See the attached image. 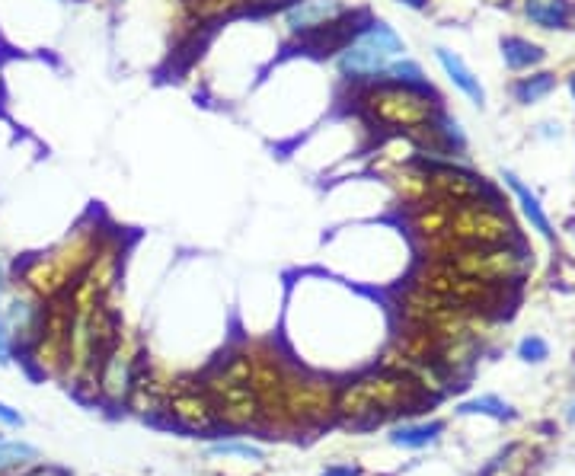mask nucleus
<instances>
[{"label":"nucleus","instance_id":"7","mask_svg":"<svg viewBox=\"0 0 575 476\" xmlns=\"http://www.w3.org/2000/svg\"><path fill=\"white\" fill-rule=\"evenodd\" d=\"M246 355H250V387L262 409V429L275 435H291L285 403H282L291 358L269 339L246 342Z\"/></svg>","mask_w":575,"mask_h":476},{"label":"nucleus","instance_id":"33","mask_svg":"<svg viewBox=\"0 0 575 476\" xmlns=\"http://www.w3.org/2000/svg\"><path fill=\"white\" fill-rule=\"evenodd\" d=\"M0 100H4V77H0Z\"/></svg>","mask_w":575,"mask_h":476},{"label":"nucleus","instance_id":"9","mask_svg":"<svg viewBox=\"0 0 575 476\" xmlns=\"http://www.w3.org/2000/svg\"><path fill=\"white\" fill-rule=\"evenodd\" d=\"M141 342L138 336L119 326V333L109 342V349L100 361V371H96V403L106 409H122L128 400V390L135 384V374L141 365Z\"/></svg>","mask_w":575,"mask_h":476},{"label":"nucleus","instance_id":"3","mask_svg":"<svg viewBox=\"0 0 575 476\" xmlns=\"http://www.w3.org/2000/svg\"><path fill=\"white\" fill-rule=\"evenodd\" d=\"M103 234H106V227L100 221L80 224L77 231H71V237H64L55 246V250L32 256L23 262V266H16L13 278L20 285H26L29 291H36L42 301H58L71 291L77 278L84 275Z\"/></svg>","mask_w":575,"mask_h":476},{"label":"nucleus","instance_id":"15","mask_svg":"<svg viewBox=\"0 0 575 476\" xmlns=\"http://www.w3.org/2000/svg\"><path fill=\"white\" fill-rule=\"evenodd\" d=\"M435 61L441 64V71H445V77L451 80V84L467 96L470 103H476V106H486V90H483V84H480V77H476L467 64H464V58L460 55H454L451 48H435Z\"/></svg>","mask_w":575,"mask_h":476},{"label":"nucleus","instance_id":"8","mask_svg":"<svg viewBox=\"0 0 575 476\" xmlns=\"http://www.w3.org/2000/svg\"><path fill=\"white\" fill-rule=\"evenodd\" d=\"M435 259H445L448 266L464 272L470 278H480L489 285H518L531 269V259L524 256L521 243H499V246H451L448 253Z\"/></svg>","mask_w":575,"mask_h":476},{"label":"nucleus","instance_id":"4","mask_svg":"<svg viewBox=\"0 0 575 476\" xmlns=\"http://www.w3.org/2000/svg\"><path fill=\"white\" fill-rule=\"evenodd\" d=\"M202 387L208 390L211 403H215L221 429H230V432L262 429V409L250 387V355H246V342L215 358V365L202 374Z\"/></svg>","mask_w":575,"mask_h":476},{"label":"nucleus","instance_id":"19","mask_svg":"<svg viewBox=\"0 0 575 476\" xmlns=\"http://www.w3.org/2000/svg\"><path fill=\"white\" fill-rule=\"evenodd\" d=\"M502 61L512 71H531L544 61V48L524 36H505L502 39Z\"/></svg>","mask_w":575,"mask_h":476},{"label":"nucleus","instance_id":"14","mask_svg":"<svg viewBox=\"0 0 575 476\" xmlns=\"http://www.w3.org/2000/svg\"><path fill=\"white\" fill-rule=\"evenodd\" d=\"M377 368H387L393 374L406 377V381L413 384L429 403L441 400L451 390V377L438 365H432V361H422V358H413V355H403L400 349H393V346H387L381 352V358H377Z\"/></svg>","mask_w":575,"mask_h":476},{"label":"nucleus","instance_id":"23","mask_svg":"<svg viewBox=\"0 0 575 476\" xmlns=\"http://www.w3.org/2000/svg\"><path fill=\"white\" fill-rule=\"evenodd\" d=\"M13 285V269L7 256H0V365H10L16 358L13 346H10V333H7V320H4V301H7V291Z\"/></svg>","mask_w":575,"mask_h":476},{"label":"nucleus","instance_id":"13","mask_svg":"<svg viewBox=\"0 0 575 476\" xmlns=\"http://www.w3.org/2000/svg\"><path fill=\"white\" fill-rule=\"evenodd\" d=\"M170 384H173V374L167 368L141 358L135 384H131V390H128L125 409L141 416V419H160L163 406H167V397H170Z\"/></svg>","mask_w":575,"mask_h":476},{"label":"nucleus","instance_id":"12","mask_svg":"<svg viewBox=\"0 0 575 476\" xmlns=\"http://www.w3.org/2000/svg\"><path fill=\"white\" fill-rule=\"evenodd\" d=\"M355 7H349L345 0H288V4L278 10V23H282L285 36L294 42H307L345 20Z\"/></svg>","mask_w":575,"mask_h":476},{"label":"nucleus","instance_id":"27","mask_svg":"<svg viewBox=\"0 0 575 476\" xmlns=\"http://www.w3.org/2000/svg\"><path fill=\"white\" fill-rule=\"evenodd\" d=\"M0 425H4V429H23L26 419H23L20 409H13L10 403L0 400Z\"/></svg>","mask_w":575,"mask_h":476},{"label":"nucleus","instance_id":"17","mask_svg":"<svg viewBox=\"0 0 575 476\" xmlns=\"http://www.w3.org/2000/svg\"><path fill=\"white\" fill-rule=\"evenodd\" d=\"M445 432V422L432 419V422H403L390 432V445L403 448V451H422L438 441V435Z\"/></svg>","mask_w":575,"mask_h":476},{"label":"nucleus","instance_id":"10","mask_svg":"<svg viewBox=\"0 0 575 476\" xmlns=\"http://www.w3.org/2000/svg\"><path fill=\"white\" fill-rule=\"evenodd\" d=\"M163 416H167V422L176 425V429L186 432V435L211 438V435L221 432L215 403H211L208 390L202 387V377H176L173 374Z\"/></svg>","mask_w":575,"mask_h":476},{"label":"nucleus","instance_id":"2","mask_svg":"<svg viewBox=\"0 0 575 476\" xmlns=\"http://www.w3.org/2000/svg\"><path fill=\"white\" fill-rule=\"evenodd\" d=\"M422 403H429L422 393L387 368H368L336 390V422L345 429H371L387 416L413 413Z\"/></svg>","mask_w":575,"mask_h":476},{"label":"nucleus","instance_id":"24","mask_svg":"<svg viewBox=\"0 0 575 476\" xmlns=\"http://www.w3.org/2000/svg\"><path fill=\"white\" fill-rule=\"evenodd\" d=\"M460 416H492V419H512V406L502 403L499 397H476L457 406Z\"/></svg>","mask_w":575,"mask_h":476},{"label":"nucleus","instance_id":"35","mask_svg":"<svg viewBox=\"0 0 575 476\" xmlns=\"http://www.w3.org/2000/svg\"><path fill=\"white\" fill-rule=\"evenodd\" d=\"M572 20H575V7H572Z\"/></svg>","mask_w":575,"mask_h":476},{"label":"nucleus","instance_id":"30","mask_svg":"<svg viewBox=\"0 0 575 476\" xmlns=\"http://www.w3.org/2000/svg\"><path fill=\"white\" fill-rule=\"evenodd\" d=\"M403 7H409V10H425L429 7V0H400Z\"/></svg>","mask_w":575,"mask_h":476},{"label":"nucleus","instance_id":"6","mask_svg":"<svg viewBox=\"0 0 575 476\" xmlns=\"http://www.w3.org/2000/svg\"><path fill=\"white\" fill-rule=\"evenodd\" d=\"M336 390L339 384L330 374L307 371L298 361H291L285 377V416L291 435L298 432H323L336 422Z\"/></svg>","mask_w":575,"mask_h":476},{"label":"nucleus","instance_id":"20","mask_svg":"<svg viewBox=\"0 0 575 476\" xmlns=\"http://www.w3.org/2000/svg\"><path fill=\"white\" fill-rule=\"evenodd\" d=\"M553 90H556V74H550V71H534L528 77H518L515 84H512V96H515L518 106L544 103Z\"/></svg>","mask_w":575,"mask_h":476},{"label":"nucleus","instance_id":"21","mask_svg":"<svg viewBox=\"0 0 575 476\" xmlns=\"http://www.w3.org/2000/svg\"><path fill=\"white\" fill-rule=\"evenodd\" d=\"M32 464H39V448L29 445L23 438H4L0 435V476L26 470Z\"/></svg>","mask_w":575,"mask_h":476},{"label":"nucleus","instance_id":"31","mask_svg":"<svg viewBox=\"0 0 575 476\" xmlns=\"http://www.w3.org/2000/svg\"><path fill=\"white\" fill-rule=\"evenodd\" d=\"M569 93H572V103H575V74L569 77Z\"/></svg>","mask_w":575,"mask_h":476},{"label":"nucleus","instance_id":"16","mask_svg":"<svg viewBox=\"0 0 575 476\" xmlns=\"http://www.w3.org/2000/svg\"><path fill=\"white\" fill-rule=\"evenodd\" d=\"M502 179H505V186L512 189L515 199H518V205H521V211H524V218H528V224H531V231H537L544 240H553V237H556V234H553V221L547 218V211H544V205H540L537 195H534L528 186H524L515 173H502Z\"/></svg>","mask_w":575,"mask_h":476},{"label":"nucleus","instance_id":"18","mask_svg":"<svg viewBox=\"0 0 575 476\" xmlns=\"http://www.w3.org/2000/svg\"><path fill=\"white\" fill-rule=\"evenodd\" d=\"M524 16L540 29H566L572 23L569 0H524Z\"/></svg>","mask_w":575,"mask_h":476},{"label":"nucleus","instance_id":"34","mask_svg":"<svg viewBox=\"0 0 575 476\" xmlns=\"http://www.w3.org/2000/svg\"><path fill=\"white\" fill-rule=\"evenodd\" d=\"M64 4H77V0H64Z\"/></svg>","mask_w":575,"mask_h":476},{"label":"nucleus","instance_id":"32","mask_svg":"<svg viewBox=\"0 0 575 476\" xmlns=\"http://www.w3.org/2000/svg\"><path fill=\"white\" fill-rule=\"evenodd\" d=\"M569 422H575V403H572V409H569Z\"/></svg>","mask_w":575,"mask_h":476},{"label":"nucleus","instance_id":"11","mask_svg":"<svg viewBox=\"0 0 575 476\" xmlns=\"http://www.w3.org/2000/svg\"><path fill=\"white\" fill-rule=\"evenodd\" d=\"M45 317H48V301H42L36 291H29L26 285H20L13 278L7 301H4V320H7L13 355H20V358L29 355V349L36 346V339L42 336Z\"/></svg>","mask_w":575,"mask_h":476},{"label":"nucleus","instance_id":"26","mask_svg":"<svg viewBox=\"0 0 575 476\" xmlns=\"http://www.w3.org/2000/svg\"><path fill=\"white\" fill-rule=\"evenodd\" d=\"M518 358L524 361V365H544V361L550 358V346H547V339H540V336H524L518 342Z\"/></svg>","mask_w":575,"mask_h":476},{"label":"nucleus","instance_id":"25","mask_svg":"<svg viewBox=\"0 0 575 476\" xmlns=\"http://www.w3.org/2000/svg\"><path fill=\"white\" fill-rule=\"evenodd\" d=\"M381 80H397V84H429V77H425L422 64L413 61L409 55H403V58L393 61Z\"/></svg>","mask_w":575,"mask_h":476},{"label":"nucleus","instance_id":"28","mask_svg":"<svg viewBox=\"0 0 575 476\" xmlns=\"http://www.w3.org/2000/svg\"><path fill=\"white\" fill-rule=\"evenodd\" d=\"M320 476H361V470L352 464H333V467H326Z\"/></svg>","mask_w":575,"mask_h":476},{"label":"nucleus","instance_id":"5","mask_svg":"<svg viewBox=\"0 0 575 476\" xmlns=\"http://www.w3.org/2000/svg\"><path fill=\"white\" fill-rule=\"evenodd\" d=\"M403 55H406V42L400 32L387 20H377V16L368 13L349 36V42H345L330 61L339 84L358 87V84L381 80L390 64Z\"/></svg>","mask_w":575,"mask_h":476},{"label":"nucleus","instance_id":"22","mask_svg":"<svg viewBox=\"0 0 575 476\" xmlns=\"http://www.w3.org/2000/svg\"><path fill=\"white\" fill-rule=\"evenodd\" d=\"M208 454L215 457H240V461H253V464H262L266 461V451L253 441H243V438H218L208 445Z\"/></svg>","mask_w":575,"mask_h":476},{"label":"nucleus","instance_id":"29","mask_svg":"<svg viewBox=\"0 0 575 476\" xmlns=\"http://www.w3.org/2000/svg\"><path fill=\"white\" fill-rule=\"evenodd\" d=\"M540 135H547V138H560L563 131H560V122H544L540 125Z\"/></svg>","mask_w":575,"mask_h":476},{"label":"nucleus","instance_id":"1","mask_svg":"<svg viewBox=\"0 0 575 476\" xmlns=\"http://www.w3.org/2000/svg\"><path fill=\"white\" fill-rule=\"evenodd\" d=\"M345 100L352 103V116L371 135L419 141L441 106L432 84H397V80H374V84L345 87Z\"/></svg>","mask_w":575,"mask_h":476}]
</instances>
